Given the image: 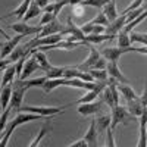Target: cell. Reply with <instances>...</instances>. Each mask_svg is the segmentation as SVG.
Returning <instances> with one entry per match:
<instances>
[{"label": "cell", "mask_w": 147, "mask_h": 147, "mask_svg": "<svg viewBox=\"0 0 147 147\" xmlns=\"http://www.w3.org/2000/svg\"><path fill=\"white\" fill-rule=\"evenodd\" d=\"M129 40H131V44L132 43H140L143 46L147 47V32H136V31H131L129 32Z\"/></svg>", "instance_id": "obj_30"}, {"label": "cell", "mask_w": 147, "mask_h": 147, "mask_svg": "<svg viewBox=\"0 0 147 147\" xmlns=\"http://www.w3.org/2000/svg\"><path fill=\"white\" fill-rule=\"evenodd\" d=\"M112 2H115V0H112Z\"/></svg>", "instance_id": "obj_52"}, {"label": "cell", "mask_w": 147, "mask_h": 147, "mask_svg": "<svg viewBox=\"0 0 147 147\" xmlns=\"http://www.w3.org/2000/svg\"><path fill=\"white\" fill-rule=\"evenodd\" d=\"M30 56L31 55H34L35 56V59H37V62H38V65H40V69L46 74L49 69H50L53 65L49 62V59H47V56L44 55V52H41V50H38V49H35V50H31L30 53H28Z\"/></svg>", "instance_id": "obj_18"}, {"label": "cell", "mask_w": 147, "mask_h": 147, "mask_svg": "<svg viewBox=\"0 0 147 147\" xmlns=\"http://www.w3.org/2000/svg\"><path fill=\"white\" fill-rule=\"evenodd\" d=\"M146 9L141 6V7H138V9H136V10H132V12H129V13H127V24H129L131 21H134L137 16H140L143 12H144Z\"/></svg>", "instance_id": "obj_40"}, {"label": "cell", "mask_w": 147, "mask_h": 147, "mask_svg": "<svg viewBox=\"0 0 147 147\" xmlns=\"http://www.w3.org/2000/svg\"><path fill=\"white\" fill-rule=\"evenodd\" d=\"M143 5H144V0H132L131 5L127 6L125 10H122V13H121V15H127V13H129V12H132V10H136V9L141 7Z\"/></svg>", "instance_id": "obj_38"}, {"label": "cell", "mask_w": 147, "mask_h": 147, "mask_svg": "<svg viewBox=\"0 0 147 147\" xmlns=\"http://www.w3.org/2000/svg\"><path fill=\"white\" fill-rule=\"evenodd\" d=\"M116 35H110V34H90V35H85V38H84V43L85 46L87 44H100L103 41H110V40H113Z\"/></svg>", "instance_id": "obj_19"}, {"label": "cell", "mask_w": 147, "mask_h": 147, "mask_svg": "<svg viewBox=\"0 0 147 147\" xmlns=\"http://www.w3.org/2000/svg\"><path fill=\"white\" fill-rule=\"evenodd\" d=\"M68 147H88V146H87V143H85V140H84V138H81V140L74 141V143H72V144H69Z\"/></svg>", "instance_id": "obj_44"}, {"label": "cell", "mask_w": 147, "mask_h": 147, "mask_svg": "<svg viewBox=\"0 0 147 147\" xmlns=\"http://www.w3.org/2000/svg\"><path fill=\"white\" fill-rule=\"evenodd\" d=\"M103 100H94V102H90V103H82V105H78V113L82 115V116H90V115H96L102 110V106H103Z\"/></svg>", "instance_id": "obj_8"}, {"label": "cell", "mask_w": 147, "mask_h": 147, "mask_svg": "<svg viewBox=\"0 0 147 147\" xmlns=\"http://www.w3.org/2000/svg\"><path fill=\"white\" fill-rule=\"evenodd\" d=\"M87 47H88V50H90V55H88V57L84 60L82 63H80L77 68L78 69H81V71H85V72H88L91 68H93V65L99 60L100 57H102V55H100V52L97 50V49L93 46V44H87Z\"/></svg>", "instance_id": "obj_7"}, {"label": "cell", "mask_w": 147, "mask_h": 147, "mask_svg": "<svg viewBox=\"0 0 147 147\" xmlns=\"http://www.w3.org/2000/svg\"><path fill=\"white\" fill-rule=\"evenodd\" d=\"M90 75L94 78V81L97 82H105L109 80V74L106 69H90Z\"/></svg>", "instance_id": "obj_29"}, {"label": "cell", "mask_w": 147, "mask_h": 147, "mask_svg": "<svg viewBox=\"0 0 147 147\" xmlns=\"http://www.w3.org/2000/svg\"><path fill=\"white\" fill-rule=\"evenodd\" d=\"M110 124H112V116L110 115H103V116L96 118V128H97L99 136L106 134V131L110 128Z\"/></svg>", "instance_id": "obj_21"}, {"label": "cell", "mask_w": 147, "mask_h": 147, "mask_svg": "<svg viewBox=\"0 0 147 147\" xmlns=\"http://www.w3.org/2000/svg\"><path fill=\"white\" fill-rule=\"evenodd\" d=\"M69 106H72V103H68L65 106H59V107H55V106H24V107H21V112H30V113H35V115H41L44 118H49V116H55L60 112H63Z\"/></svg>", "instance_id": "obj_3"}, {"label": "cell", "mask_w": 147, "mask_h": 147, "mask_svg": "<svg viewBox=\"0 0 147 147\" xmlns=\"http://www.w3.org/2000/svg\"><path fill=\"white\" fill-rule=\"evenodd\" d=\"M10 112H12L10 109H6V110H3L2 116H0V140H2V137H3V132H5V128L7 125V118H9Z\"/></svg>", "instance_id": "obj_37"}, {"label": "cell", "mask_w": 147, "mask_h": 147, "mask_svg": "<svg viewBox=\"0 0 147 147\" xmlns=\"http://www.w3.org/2000/svg\"><path fill=\"white\" fill-rule=\"evenodd\" d=\"M46 81H47V77H46V75L38 77V78H31V80H21L22 85H24L27 90L31 88V87H41V88H43V85H44Z\"/></svg>", "instance_id": "obj_27"}, {"label": "cell", "mask_w": 147, "mask_h": 147, "mask_svg": "<svg viewBox=\"0 0 147 147\" xmlns=\"http://www.w3.org/2000/svg\"><path fill=\"white\" fill-rule=\"evenodd\" d=\"M37 69H40V65H38V62H37L35 56L31 55V56L27 59L25 65H24V69H22V74H21L19 80H28V77L31 75V74H34Z\"/></svg>", "instance_id": "obj_14"}, {"label": "cell", "mask_w": 147, "mask_h": 147, "mask_svg": "<svg viewBox=\"0 0 147 147\" xmlns=\"http://www.w3.org/2000/svg\"><path fill=\"white\" fill-rule=\"evenodd\" d=\"M62 34L63 35H74L75 37V41H82V43H84V38H85V34L81 31V27H77L75 24H74L72 16H69L66 19V28Z\"/></svg>", "instance_id": "obj_12"}, {"label": "cell", "mask_w": 147, "mask_h": 147, "mask_svg": "<svg viewBox=\"0 0 147 147\" xmlns=\"http://www.w3.org/2000/svg\"><path fill=\"white\" fill-rule=\"evenodd\" d=\"M106 66H107V60L102 56L99 60H97V62L93 65V68L91 69H106Z\"/></svg>", "instance_id": "obj_43"}, {"label": "cell", "mask_w": 147, "mask_h": 147, "mask_svg": "<svg viewBox=\"0 0 147 147\" xmlns=\"http://www.w3.org/2000/svg\"><path fill=\"white\" fill-rule=\"evenodd\" d=\"M63 72H65V68L62 66H52L46 72V77L49 80H56V78H63Z\"/></svg>", "instance_id": "obj_31"}, {"label": "cell", "mask_w": 147, "mask_h": 147, "mask_svg": "<svg viewBox=\"0 0 147 147\" xmlns=\"http://www.w3.org/2000/svg\"><path fill=\"white\" fill-rule=\"evenodd\" d=\"M22 38H25V35L22 34H16L15 37H12L10 40H6L2 46V50H0V59H5L6 56H9L12 52L18 47V44L22 41Z\"/></svg>", "instance_id": "obj_9"}, {"label": "cell", "mask_w": 147, "mask_h": 147, "mask_svg": "<svg viewBox=\"0 0 147 147\" xmlns=\"http://www.w3.org/2000/svg\"><path fill=\"white\" fill-rule=\"evenodd\" d=\"M10 63H12V62H10L9 59H0V71H5Z\"/></svg>", "instance_id": "obj_47"}, {"label": "cell", "mask_w": 147, "mask_h": 147, "mask_svg": "<svg viewBox=\"0 0 147 147\" xmlns=\"http://www.w3.org/2000/svg\"><path fill=\"white\" fill-rule=\"evenodd\" d=\"M146 18H147V10H144V12H143V13L140 15V16H137V18H136V19H134V21H131L129 24H127V25L124 27V31L129 34V32H131V31L134 30V27H137V25H138V24H140V22H143V21H144Z\"/></svg>", "instance_id": "obj_33"}, {"label": "cell", "mask_w": 147, "mask_h": 147, "mask_svg": "<svg viewBox=\"0 0 147 147\" xmlns=\"http://www.w3.org/2000/svg\"><path fill=\"white\" fill-rule=\"evenodd\" d=\"M34 3H37V5L43 9V7H46L49 3H50V0H34Z\"/></svg>", "instance_id": "obj_48"}, {"label": "cell", "mask_w": 147, "mask_h": 147, "mask_svg": "<svg viewBox=\"0 0 147 147\" xmlns=\"http://www.w3.org/2000/svg\"><path fill=\"white\" fill-rule=\"evenodd\" d=\"M15 77H16V69H15V65H10L5 69V74L2 77V81H0V90L5 88L6 85H10L15 82Z\"/></svg>", "instance_id": "obj_20"}, {"label": "cell", "mask_w": 147, "mask_h": 147, "mask_svg": "<svg viewBox=\"0 0 147 147\" xmlns=\"http://www.w3.org/2000/svg\"><path fill=\"white\" fill-rule=\"evenodd\" d=\"M72 7V16H75V18H81L85 15V6H82L81 3L75 5V6H71Z\"/></svg>", "instance_id": "obj_39"}, {"label": "cell", "mask_w": 147, "mask_h": 147, "mask_svg": "<svg viewBox=\"0 0 147 147\" xmlns=\"http://www.w3.org/2000/svg\"><path fill=\"white\" fill-rule=\"evenodd\" d=\"M55 19H56V16L53 13H43L40 18V25H47V24H50Z\"/></svg>", "instance_id": "obj_42"}, {"label": "cell", "mask_w": 147, "mask_h": 147, "mask_svg": "<svg viewBox=\"0 0 147 147\" xmlns=\"http://www.w3.org/2000/svg\"><path fill=\"white\" fill-rule=\"evenodd\" d=\"M103 13L106 15V18L109 19V22H113L119 15H118V10H116V5L115 2H112V0H109V2L103 6Z\"/></svg>", "instance_id": "obj_26"}, {"label": "cell", "mask_w": 147, "mask_h": 147, "mask_svg": "<svg viewBox=\"0 0 147 147\" xmlns=\"http://www.w3.org/2000/svg\"><path fill=\"white\" fill-rule=\"evenodd\" d=\"M44 116L41 115H35V113H30V112H19L12 121L7 122V125L5 128V132H3V137L0 140V147H6V144L9 143L10 140V136L13 134L15 128L27 124V122H32V121H38V119H43Z\"/></svg>", "instance_id": "obj_1"}, {"label": "cell", "mask_w": 147, "mask_h": 147, "mask_svg": "<svg viewBox=\"0 0 147 147\" xmlns=\"http://www.w3.org/2000/svg\"><path fill=\"white\" fill-rule=\"evenodd\" d=\"M25 55H27L25 47H24V46H18L15 50L9 55V60H10V62H18V60H19L21 57H24Z\"/></svg>", "instance_id": "obj_34"}, {"label": "cell", "mask_w": 147, "mask_h": 147, "mask_svg": "<svg viewBox=\"0 0 147 147\" xmlns=\"http://www.w3.org/2000/svg\"><path fill=\"white\" fill-rule=\"evenodd\" d=\"M25 91H27V88L22 85L19 78H18V81L12 84V97H10V105H9L10 110H21Z\"/></svg>", "instance_id": "obj_5"}, {"label": "cell", "mask_w": 147, "mask_h": 147, "mask_svg": "<svg viewBox=\"0 0 147 147\" xmlns=\"http://www.w3.org/2000/svg\"><path fill=\"white\" fill-rule=\"evenodd\" d=\"M106 71L109 74V78H113V80L119 81L121 84H128V80L124 77V74L121 72V69H119L116 62H107Z\"/></svg>", "instance_id": "obj_15"}, {"label": "cell", "mask_w": 147, "mask_h": 147, "mask_svg": "<svg viewBox=\"0 0 147 147\" xmlns=\"http://www.w3.org/2000/svg\"><path fill=\"white\" fill-rule=\"evenodd\" d=\"M49 121H50V116H49V118L46 119V124L40 128V131L37 132V136L34 137V140L30 143V146H28V147H38V144L41 143V140L46 137V134H47L49 131H50V124H49Z\"/></svg>", "instance_id": "obj_22"}, {"label": "cell", "mask_w": 147, "mask_h": 147, "mask_svg": "<svg viewBox=\"0 0 147 147\" xmlns=\"http://www.w3.org/2000/svg\"><path fill=\"white\" fill-rule=\"evenodd\" d=\"M66 82H68L66 78H56V80H49V78H47V81H46L44 85H43V91H44V93H50V91H53L55 88L60 87V85H66Z\"/></svg>", "instance_id": "obj_25"}, {"label": "cell", "mask_w": 147, "mask_h": 147, "mask_svg": "<svg viewBox=\"0 0 147 147\" xmlns=\"http://www.w3.org/2000/svg\"><path fill=\"white\" fill-rule=\"evenodd\" d=\"M127 109H128V112L132 115V116H136V118H140L144 112V106L141 103V99H140V96L137 97V99H134V100H129L127 102Z\"/></svg>", "instance_id": "obj_17"}, {"label": "cell", "mask_w": 147, "mask_h": 147, "mask_svg": "<svg viewBox=\"0 0 147 147\" xmlns=\"http://www.w3.org/2000/svg\"><path fill=\"white\" fill-rule=\"evenodd\" d=\"M2 46H3V43H0V47H2Z\"/></svg>", "instance_id": "obj_51"}, {"label": "cell", "mask_w": 147, "mask_h": 147, "mask_svg": "<svg viewBox=\"0 0 147 147\" xmlns=\"http://www.w3.org/2000/svg\"><path fill=\"white\" fill-rule=\"evenodd\" d=\"M0 35H3L6 40H10V38H12V37H9V35H7V32H6V31L2 28V27H0Z\"/></svg>", "instance_id": "obj_49"}, {"label": "cell", "mask_w": 147, "mask_h": 147, "mask_svg": "<svg viewBox=\"0 0 147 147\" xmlns=\"http://www.w3.org/2000/svg\"><path fill=\"white\" fill-rule=\"evenodd\" d=\"M41 13H43L41 7L37 5V3H34V0H32V3L30 5V7H28V10H27V13H25V16H24V22H28L30 19L37 18V16L41 15Z\"/></svg>", "instance_id": "obj_28"}, {"label": "cell", "mask_w": 147, "mask_h": 147, "mask_svg": "<svg viewBox=\"0 0 147 147\" xmlns=\"http://www.w3.org/2000/svg\"><path fill=\"white\" fill-rule=\"evenodd\" d=\"M106 147H116L115 146V136H113V129L109 128L106 131Z\"/></svg>", "instance_id": "obj_41"}, {"label": "cell", "mask_w": 147, "mask_h": 147, "mask_svg": "<svg viewBox=\"0 0 147 147\" xmlns=\"http://www.w3.org/2000/svg\"><path fill=\"white\" fill-rule=\"evenodd\" d=\"M127 25V15H119L113 22H110L109 25L106 27V34H110V35H118L124 27Z\"/></svg>", "instance_id": "obj_13"}, {"label": "cell", "mask_w": 147, "mask_h": 147, "mask_svg": "<svg viewBox=\"0 0 147 147\" xmlns=\"http://www.w3.org/2000/svg\"><path fill=\"white\" fill-rule=\"evenodd\" d=\"M118 91H119V94H122V97H124L127 102L134 100V99H137V97H138L129 84H118Z\"/></svg>", "instance_id": "obj_23"}, {"label": "cell", "mask_w": 147, "mask_h": 147, "mask_svg": "<svg viewBox=\"0 0 147 147\" xmlns=\"http://www.w3.org/2000/svg\"><path fill=\"white\" fill-rule=\"evenodd\" d=\"M102 100L110 109H112L113 106H118L119 105V91H118L116 80H113V78H109L107 80L106 88L102 91Z\"/></svg>", "instance_id": "obj_2"}, {"label": "cell", "mask_w": 147, "mask_h": 147, "mask_svg": "<svg viewBox=\"0 0 147 147\" xmlns=\"http://www.w3.org/2000/svg\"><path fill=\"white\" fill-rule=\"evenodd\" d=\"M10 97H12V84L10 85H6L5 88L0 90V106H2L3 110L9 109Z\"/></svg>", "instance_id": "obj_24"}, {"label": "cell", "mask_w": 147, "mask_h": 147, "mask_svg": "<svg viewBox=\"0 0 147 147\" xmlns=\"http://www.w3.org/2000/svg\"><path fill=\"white\" fill-rule=\"evenodd\" d=\"M0 72H3V71H0Z\"/></svg>", "instance_id": "obj_53"}, {"label": "cell", "mask_w": 147, "mask_h": 147, "mask_svg": "<svg viewBox=\"0 0 147 147\" xmlns=\"http://www.w3.org/2000/svg\"><path fill=\"white\" fill-rule=\"evenodd\" d=\"M140 99H141L143 106H144V107H147V82L144 84V91H143V94L140 96Z\"/></svg>", "instance_id": "obj_45"}, {"label": "cell", "mask_w": 147, "mask_h": 147, "mask_svg": "<svg viewBox=\"0 0 147 147\" xmlns=\"http://www.w3.org/2000/svg\"><path fill=\"white\" fill-rule=\"evenodd\" d=\"M66 27H63L62 22H59L57 19L52 21L50 24H47V25H43L40 34L37 37H40V38H43V37H49V35H53V34H62L65 31Z\"/></svg>", "instance_id": "obj_10"}, {"label": "cell", "mask_w": 147, "mask_h": 147, "mask_svg": "<svg viewBox=\"0 0 147 147\" xmlns=\"http://www.w3.org/2000/svg\"><path fill=\"white\" fill-rule=\"evenodd\" d=\"M143 7H144V9L147 10V0H144V5H143Z\"/></svg>", "instance_id": "obj_50"}, {"label": "cell", "mask_w": 147, "mask_h": 147, "mask_svg": "<svg viewBox=\"0 0 147 147\" xmlns=\"http://www.w3.org/2000/svg\"><path fill=\"white\" fill-rule=\"evenodd\" d=\"M43 10V13H53L55 12V3H49L46 7H43L41 9Z\"/></svg>", "instance_id": "obj_46"}, {"label": "cell", "mask_w": 147, "mask_h": 147, "mask_svg": "<svg viewBox=\"0 0 147 147\" xmlns=\"http://www.w3.org/2000/svg\"><path fill=\"white\" fill-rule=\"evenodd\" d=\"M88 24H90V25H102V27H107L110 22H109V19L106 18V15L102 12V13H97V15L88 22Z\"/></svg>", "instance_id": "obj_35"}, {"label": "cell", "mask_w": 147, "mask_h": 147, "mask_svg": "<svg viewBox=\"0 0 147 147\" xmlns=\"http://www.w3.org/2000/svg\"><path fill=\"white\" fill-rule=\"evenodd\" d=\"M82 138L85 140L88 147H99V132H97V128H96V119H91L88 129L85 131V136Z\"/></svg>", "instance_id": "obj_11"}, {"label": "cell", "mask_w": 147, "mask_h": 147, "mask_svg": "<svg viewBox=\"0 0 147 147\" xmlns=\"http://www.w3.org/2000/svg\"><path fill=\"white\" fill-rule=\"evenodd\" d=\"M110 116H112V124H110V128H112V129H115L119 124H129V122L137 119L136 116H132L128 112L127 107L121 106V105L112 107V115H110Z\"/></svg>", "instance_id": "obj_4"}, {"label": "cell", "mask_w": 147, "mask_h": 147, "mask_svg": "<svg viewBox=\"0 0 147 147\" xmlns=\"http://www.w3.org/2000/svg\"><path fill=\"white\" fill-rule=\"evenodd\" d=\"M31 3H32V0H22V3H21L15 10H12V12H9V13H6V15H3V16H0V21H5V19H7V18H10V16L24 18Z\"/></svg>", "instance_id": "obj_16"}, {"label": "cell", "mask_w": 147, "mask_h": 147, "mask_svg": "<svg viewBox=\"0 0 147 147\" xmlns=\"http://www.w3.org/2000/svg\"><path fill=\"white\" fill-rule=\"evenodd\" d=\"M9 28H10V30H13L16 34H22V35L28 37V35H34V34L38 35L43 27H34V25H28L27 22H24V21H22V22H15V24H10Z\"/></svg>", "instance_id": "obj_6"}, {"label": "cell", "mask_w": 147, "mask_h": 147, "mask_svg": "<svg viewBox=\"0 0 147 147\" xmlns=\"http://www.w3.org/2000/svg\"><path fill=\"white\" fill-rule=\"evenodd\" d=\"M109 2V0H81L82 6H91V7H97V9H103V6Z\"/></svg>", "instance_id": "obj_36"}, {"label": "cell", "mask_w": 147, "mask_h": 147, "mask_svg": "<svg viewBox=\"0 0 147 147\" xmlns=\"http://www.w3.org/2000/svg\"><path fill=\"white\" fill-rule=\"evenodd\" d=\"M116 38H118V47H122V49H125V47H129L131 46V40H129V34L125 32L124 30H122L118 35H116Z\"/></svg>", "instance_id": "obj_32"}]
</instances>
